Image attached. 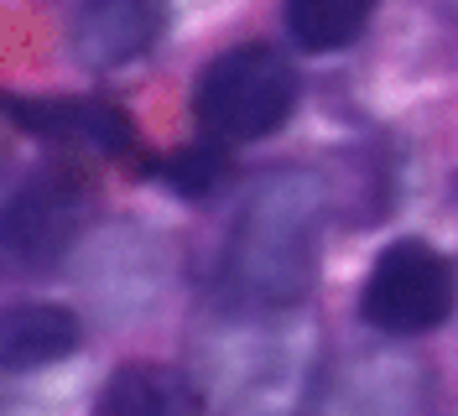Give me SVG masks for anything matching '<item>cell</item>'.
Wrapping results in <instances>:
<instances>
[{
	"instance_id": "8fae6325",
	"label": "cell",
	"mask_w": 458,
	"mask_h": 416,
	"mask_svg": "<svg viewBox=\"0 0 458 416\" xmlns=\"http://www.w3.org/2000/svg\"><path fill=\"white\" fill-rule=\"evenodd\" d=\"M380 0H286V31L308 53H339L360 42Z\"/></svg>"
},
{
	"instance_id": "7c38bea8",
	"label": "cell",
	"mask_w": 458,
	"mask_h": 416,
	"mask_svg": "<svg viewBox=\"0 0 458 416\" xmlns=\"http://www.w3.org/2000/svg\"><path fill=\"white\" fill-rule=\"evenodd\" d=\"M219 162H225V157H219L214 146H193V151H182V157L162 172V177H167L177 193H193V198H199V193H208V188L219 183Z\"/></svg>"
},
{
	"instance_id": "7a4b0ae2",
	"label": "cell",
	"mask_w": 458,
	"mask_h": 416,
	"mask_svg": "<svg viewBox=\"0 0 458 416\" xmlns=\"http://www.w3.org/2000/svg\"><path fill=\"white\" fill-rule=\"evenodd\" d=\"M318 338L297 307H250L203 338V380L225 416H297L313 395Z\"/></svg>"
},
{
	"instance_id": "52a82bcc",
	"label": "cell",
	"mask_w": 458,
	"mask_h": 416,
	"mask_svg": "<svg viewBox=\"0 0 458 416\" xmlns=\"http://www.w3.org/2000/svg\"><path fill=\"white\" fill-rule=\"evenodd\" d=\"M428 412V369L396 349H375L344 364L328 380L318 416H422Z\"/></svg>"
},
{
	"instance_id": "ba28073f",
	"label": "cell",
	"mask_w": 458,
	"mask_h": 416,
	"mask_svg": "<svg viewBox=\"0 0 458 416\" xmlns=\"http://www.w3.org/2000/svg\"><path fill=\"white\" fill-rule=\"evenodd\" d=\"M162 0H89L79 11V57L89 68H120L157 47Z\"/></svg>"
},
{
	"instance_id": "9c48e42d",
	"label": "cell",
	"mask_w": 458,
	"mask_h": 416,
	"mask_svg": "<svg viewBox=\"0 0 458 416\" xmlns=\"http://www.w3.org/2000/svg\"><path fill=\"white\" fill-rule=\"evenodd\" d=\"M84 344L79 312L63 302L0 307V369H47Z\"/></svg>"
},
{
	"instance_id": "3957f363",
	"label": "cell",
	"mask_w": 458,
	"mask_h": 416,
	"mask_svg": "<svg viewBox=\"0 0 458 416\" xmlns=\"http://www.w3.org/2000/svg\"><path fill=\"white\" fill-rule=\"evenodd\" d=\"M292 110H297V68L271 42H245L219 53L193 89V120L219 146H250L276 136Z\"/></svg>"
},
{
	"instance_id": "4fadbf2b",
	"label": "cell",
	"mask_w": 458,
	"mask_h": 416,
	"mask_svg": "<svg viewBox=\"0 0 458 416\" xmlns=\"http://www.w3.org/2000/svg\"><path fill=\"white\" fill-rule=\"evenodd\" d=\"M0 177H5V146H0Z\"/></svg>"
},
{
	"instance_id": "6da1fadb",
	"label": "cell",
	"mask_w": 458,
	"mask_h": 416,
	"mask_svg": "<svg viewBox=\"0 0 458 416\" xmlns=\"http://www.w3.org/2000/svg\"><path fill=\"white\" fill-rule=\"evenodd\" d=\"M328 188L308 166L266 172L245 193L225 245V281L245 307H297L318 281Z\"/></svg>"
},
{
	"instance_id": "8992f818",
	"label": "cell",
	"mask_w": 458,
	"mask_h": 416,
	"mask_svg": "<svg viewBox=\"0 0 458 416\" xmlns=\"http://www.w3.org/2000/svg\"><path fill=\"white\" fill-rule=\"evenodd\" d=\"M0 120L53 146H84L99 157H125L136 125L105 94H0Z\"/></svg>"
},
{
	"instance_id": "5b68a950",
	"label": "cell",
	"mask_w": 458,
	"mask_h": 416,
	"mask_svg": "<svg viewBox=\"0 0 458 416\" xmlns=\"http://www.w3.org/2000/svg\"><path fill=\"white\" fill-rule=\"evenodd\" d=\"M458 271L454 260L428 240H391L375 255L370 276L360 286V318L375 333L417 338L454 318Z\"/></svg>"
},
{
	"instance_id": "277c9868",
	"label": "cell",
	"mask_w": 458,
	"mask_h": 416,
	"mask_svg": "<svg viewBox=\"0 0 458 416\" xmlns=\"http://www.w3.org/2000/svg\"><path fill=\"white\" fill-rule=\"evenodd\" d=\"M89 224V183L73 166L31 172L0 208V271L5 276H42L63 266Z\"/></svg>"
},
{
	"instance_id": "30bf717a",
	"label": "cell",
	"mask_w": 458,
	"mask_h": 416,
	"mask_svg": "<svg viewBox=\"0 0 458 416\" xmlns=\"http://www.w3.org/2000/svg\"><path fill=\"white\" fill-rule=\"evenodd\" d=\"M99 416H203L199 386L167 364H125L105 386Z\"/></svg>"
}]
</instances>
